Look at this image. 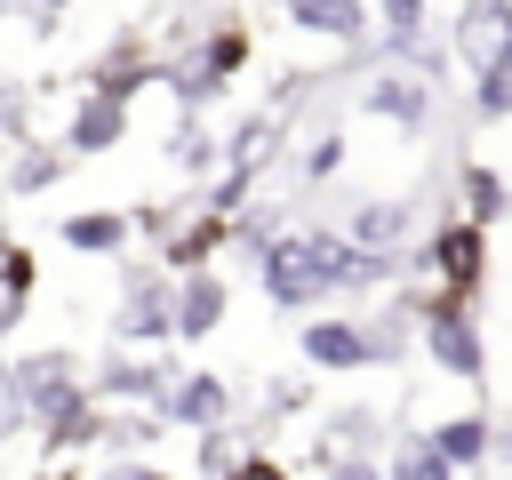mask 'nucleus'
Returning a JSON list of instances; mask_svg holds the SVG:
<instances>
[{
  "instance_id": "obj_18",
  "label": "nucleus",
  "mask_w": 512,
  "mask_h": 480,
  "mask_svg": "<svg viewBox=\"0 0 512 480\" xmlns=\"http://www.w3.org/2000/svg\"><path fill=\"white\" fill-rule=\"evenodd\" d=\"M456 208L464 216H480L488 232L512 216V184H504V168H488V160H456Z\"/></svg>"
},
{
  "instance_id": "obj_35",
  "label": "nucleus",
  "mask_w": 512,
  "mask_h": 480,
  "mask_svg": "<svg viewBox=\"0 0 512 480\" xmlns=\"http://www.w3.org/2000/svg\"><path fill=\"white\" fill-rule=\"evenodd\" d=\"M32 480H88V472H72V464H40Z\"/></svg>"
},
{
  "instance_id": "obj_33",
  "label": "nucleus",
  "mask_w": 512,
  "mask_h": 480,
  "mask_svg": "<svg viewBox=\"0 0 512 480\" xmlns=\"http://www.w3.org/2000/svg\"><path fill=\"white\" fill-rule=\"evenodd\" d=\"M320 480H384V456H328Z\"/></svg>"
},
{
  "instance_id": "obj_1",
  "label": "nucleus",
  "mask_w": 512,
  "mask_h": 480,
  "mask_svg": "<svg viewBox=\"0 0 512 480\" xmlns=\"http://www.w3.org/2000/svg\"><path fill=\"white\" fill-rule=\"evenodd\" d=\"M248 56H256L248 16H240V8H216V16L192 32V48H176V56H168L160 88L176 96V112H216V104L232 96V80L248 72Z\"/></svg>"
},
{
  "instance_id": "obj_38",
  "label": "nucleus",
  "mask_w": 512,
  "mask_h": 480,
  "mask_svg": "<svg viewBox=\"0 0 512 480\" xmlns=\"http://www.w3.org/2000/svg\"><path fill=\"white\" fill-rule=\"evenodd\" d=\"M456 8H464V0H456Z\"/></svg>"
},
{
  "instance_id": "obj_9",
  "label": "nucleus",
  "mask_w": 512,
  "mask_h": 480,
  "mask_svg": "<svg viewBox=\"0 0 512 480\" xmlns=\"http://www.w3.org/2000/svg\"><path fill=\"white\" fill-rule=\"evenodd\" d=\"M160 72H168V56H152V48H144V32L128 24V32H112V40L88 56V72H80V80H88L96 96H112V104H136L144 88H160Z\"/></svg>"
},
{
  "instance_id": "obj_21",
  "label": "nucleus",
  "mask_w": 512,
  "mask_h": 480,
  "mask_svg": "<svg viewBox=\"0 0 512 480\" xmlns=\"http://www.w3.org/2000/svg\"><path fill=\"white\" fill-rule=\"evenodd\" d=\"M328 456H384V424H376L368 408H336V416L320 424L312 464H328Z\"/></svg>"
},
{
  "instance_id": "obj_8",
  "label": "nucleus",
  "mask_w": 512,
  "mask_h": 480,
  "mask_svg": "<svg viewBox=\"0 0 512 480\" xmlns=\"http://www.w3.org/2000/svg\"><path fill=\"white\" fill-rule=\"evenodd\" d=\"M360 112L368 120H384V128H400L408 144L432 128V112H440V88L424 80V72H408V64H376L368 80H360Z\"/></svg>"
},
{
  "instance_id": "obj_36",
  "label": "nucleus",
  "mask_w": 512,
  "mask_h": 480,
  "mask_svg": "<svg viewBox=\"0 0 512 480\" xmlns=\"http://www.w3.org/2000/svg\"><path fill=\"white\" fill-rule=\"evenodd\" d=\"M8 200H16V192H8V144H0V216H8Z\"/></svg>"
},
{
  "instance_id": "obj_13",
  "label": "nucleus",
  "mask_w": 512,
  "mask_h": 480,
  "mask_svg": "<svg viewBox=\"0 0 512 480\" xmlns=\"http://www.w3.org/2000/svg\"><path fill=\"white\" fill-rule=\"evenodd\" d=\"M336 232H344V240H360V248H400V256H408V232H416V200H400V192H352Z\"/></svg>"
},
{
  "instance_id": "obj_28",
  "label": "nucleus",
  "mask_w": 512,
  "mask_h": 480,
  "mask_svg": "<svg viewBox=\"0 0 512 480\" xmlns=\"http://www.w3.org/2000/svg\"><path fill=\"white\" fill-rule=\"evenodd\" d=\"M432 24V0H376V32L384 40H408V32H424Z\"/></svg>"
},
{
  "instance_id": "obj_24",
  "label": "nucleus",
  "mask_w": 512,
  "mask_h": 480,
  "mask_svg": "<svg viewBox=\"0 0 512 480\" xmlns=\"http://www.w3.org/2000/svg\"><path fill=\"white\" fill-rule=\"evenodd\" d=\"M464 104H472V120H480V128H496V120H512V64H496V72H472V88H464Z\"/></svg>"
},
{
  "instance_id": "obj_12",
  "label": "nucleus",
  "mask_w": 512,
  "mask_h": 480,
  "mask_svg": "<svg viewBox=\"0 0 512 480\" xmlns=\"http://www.w3.org/2000/svg\"><path fill=\"white\" fill-rule=\"evenodd\" d=\"M288 32L328 40V48H368L376 40V0H280Z\"/></svg>"
},
{
  "instance_id": "obj_2",
  "label": "nucleus",
  "mask_w": 512,
  "mask_h": 480,
  "mask_svg": "<svg viewBox=\"0 0 512 480\" xmlns=\"http://www.w3.org/2000/svg\"><path fill=\"white\" fill-rule=\"evenodd\" d=\"M256 288H264V304H280V312H312V304H328V296H336L328 224H296V232H280V240L256 256Z\"/></svg>"
},
{
  "instance_id": "obj_3",
  "label": "nucleus",
  "mask_w": 512,
  "mask_h": 480,
  "mask_svg": "<svg viewBox=\"0 0 512 480\" xmlns=\"http://www.w3.org/2000/svg\"><path fill=\"white\" fill-rule=\"evenodd\" d=\"M408 304H416V344L432 352V368H448L456 384H488V336H480L472 304L448 296V288H424Z\"/></svg>"
},
{
  "instance_id": "obj_27",
  "label": "nucleus",
  "mask_w": 512,
  "mask_h": 480,
  "mask_svg": "<svg viewBox=\"0 0 512 480\" xmlns=\"http://www.w3.org/2000/svg\"><path fill=\"white\" fill-rule=\"evenodd\" d=\"M296 168H304V184H328V176L344 168V136H336V128H320V136L296 152Z\"/></svg>"
},
{
  "instance_id": "obj_32",
  "label": "nucleus",
  "mask_w": 512,
  "mask_h": 480,
  "mask_svg": "<svg viewBox=\"0 0 512 480\" xmlns=\"http://www.w3.org/2000/svg\"><path fill=\"white\" fill-rule=\"evenodd\" d=\"M224 480H296V464H280V456H264V448H248Z\"/></svg>"
},
{
  "instance_id": "obj_4",
  "label": "nucleus",
  "mask_w": 512,
  "mask_h": 480,
  "mask_svg": "<svg viewBox=\"0 0 512 480\" xmlns=\"http://www.w3.org/2000/svg\"><path fill=\"white\" fill-rule=\"evenodd\" d=\"M96 384H88V368H80V352H64V344H40V352H24L16 368H8V400L24 408V424L40 432V424H56L64 408H80Z\"/></svg>"
},
{
  "instance_id": "obj_40",
  "label": "nucleus",
  "mask_w": 512,
  "mask_h": 480,
  "mask_svg": "<svg viewBox=\"0 0 512 480\" xmlns=\"http://www.w3.org/2000/svg\"><path fill=\"white\" fill-rule=\"evenodd\" d=\"M272 8H280V0H272Z\"/></svg>"
},
{
  "instance_id": "obj_20",
  "label": "nucleus",
  "mask_w": 512,
  "mask_h": 480,
  "mask_svg": "<svg viewBox=\"0 0 512 480\" xmlns=\"http://www.w3.org/2000/svg\"><path fill=\"white\" fill-rule=\"evenodd\" d=\"M128 232H136V216H120V208H72L64 216V248H80V256H120Z\"/></svg>"
},
{
  "instance_id": "obj_22",
  "label": "nucleus",
  "mask_w": 512,
  "mask_h": 480,
  "mask_svg": "<svg viewBox=\"0 0 512 480\" xmlns=\"http://www.w3.org/2000/svg\"><path fill=\"white\" fill-rule=\"evenodd\" d=\"M168 160H176L184 176H216V168H224V128H208V112H184L176 136H168Z\"/></svg>"
},
{
  "instance_id": "obj_25",
  "label": "nucleus",
  "mask_w": 512,
  "mask_h": 480,
  "mask_svg": "<svg viewBox=\"0 0 512 480\" xmlns=\"http://www.w3.org/2000/svg\"><path fill=\"white\" fill-rule=\"evenodd\" d=\"M32 288H40V256L24 240H0V304H32Z\"/></svg>"
},
{
  "instance_id": "obj_17",
  "label": "nucleus",
  "mask_w": 512,
  "mask_h": 480,
  "mask_svg": "<svg viewBox=\"0 0 512 480\" xmlns=\"http://www.w3.org/2000/svg\"><path fill=\"white\" fill-rule=\"evenodd\" d=\"M432 432V448L456 464V472H488V456H496V424L480 416V408H464V416H440V424H424Z\"/></svg>"
},
{
  "instance_id": "obj_29",
  "label": "nucleus",
  "mask_w": 512,
  "mask_h": 480,
  "mask_svg": "<svg viewBox=\"0 0 512 480\" xmlns=\"http://www.w3.org/2000/svg\"><path fill=\"white\" fill-rule=\"evenodd\" d=\"M232 464H240V448H232V432H224V424H216V432H200V448H192V472H200V480H224Z\"/></svg>"
},
{
  "instance_id": "obj_23",
  "label": "nucleus",
  "mask_w": 512,
  "mask_h": 480,
  "mask_svg": "<svg viewBox=\"0 0 512 480\" xmlns=\"http://www.w3.org/2000/svg\"><path fill=\"white\" fill-rule=\"evenodd\" d=\"M160 432H168V408H136V416H112L104 408V448L112 456H144Z\"/></svg>"
},
{
  "instance_id": "obj_6",
  "label": "nucleus",
  "mask_w": 512,
  "mask_h": 480,
  "mask_svg": "<svg viewBox=\"0 0 512 480\" xmlns=\"http://www.w3.org/2000/svg\"><path fill=\"white\" fill-rule=\"evenodd\" d=\"M296 352H304V368H392L408 344H400V328H384V320H344V312H320V320H304V336H296Z\"/></svg>"
},
{
  "instance_id": "obj_31",
  "label": "nucleus",
  "mask_w": 512,
  "mask_h": 480,
  "mask_svg": "<svg viewBox=\"0 0 512 480\" xmlns=\"http://www.w3.org/2000/svg\"><path fill=\"white\" fill-rule=\"evenodd\" d=\"M96 480H176L168 464H152V456H104L96 464Z\"/></svg>"
},
{
  "instance_id": "obj_11",
  "label": "nucleus",
  "mask_w": 512,
  "mask_h": 480,
  "mask_svg": "<svg viewBox=\"0 0 512 480\" xmlns=\"http://www.w3.org/2000/svg\"><path fill=\"white\" fill-rule=\"evenodd\" d=\"M88 384H96V400H136V408H160V400L176 392V368H168L160 352H136V344H112V352H96V368H88Z\"/></svg>"
},
{
  "instance_id": "obj_39",
  "label": "nucleus",
  "mask_w": 512,
  "mask_h": 480,
  "mask_svg": "<svg viewBox=\"0 0 512 480\" xmlns=\"http://www.w3.org/2000/svg\"><path fill=\"white\" fill-rule=\"evenodd\" d=\"M464 480H472V472H464Z\"/></svg>"
},
{
  "instance_id": "obj_7",
  "label": "nucleus",
  "mask_w": 512,
  "mask_h": 480,
  "mask_svg": "<svg viewBox=\"0 0 512 480\" xmlns=\"http://www.w3.org/2000/svg\"><path fill=\"white\" fill-rule=\"evenodd\" d=\"M112 344H136V352H160V344H176V272H168V264H136V272L120 280Z\"/></svg>"
},
{
  "instance_id": "obj_14",
  "label": "nucleus",
  "mask_w": 512,
  "mask_h": 480,
  "mask_svg": "<svg viewBox=\"0 0 512 480\" xmlns=\"http://www.w3.org/2000/svg\"><path fill=\"white\" fill-rule=\"evenodd\" d=\"M224 312H232V280H224L216 264L176 272V344H208V336L224 328Z\"/></svg>"
},
{
  "instance_id": "obj_16",
  "label": "nucleus",
  "mask_w": 512,
  "mask_h": 480,
  "mask_svg": "<svg viewBox=\"0 0 512 480\" xmlns=\"http://www.w3.org/2000/svg\"><path fill=\"white\" fill-rule=\"evenodd\" d=\"M160 408H168V424H184V432H216V424H232V384H224L216 368H192V376H176V392H168Z\"/></svg>"
},
{
  "instance_id": "obj_10",
  "label": "nucleus",
  "mask_w": 512,
  "mask_h": 480,
  "mask_svg": "<svg viewBox=\"0 0 512 480\" xmlns=\"http://www.w3.org/2000/svg\"><path fill=\"white\" fill-rule=\"evenodd\" d=\"M448 48H456V72H496L512 64V0H464L448 16Z\"/></svg>"
},
{
  "instance_id": "obj_26",
  "label": "nucleus",
  "mask_w": 512,
  "mask_h": 480,
  "mask_svg": "<svg viewBox=\"0 0 512 480\" xmlns=\"http://www.w3.org/2000/svg\"><path fill=\"white\" fill-rule=\"evenodd\" d=\"M32 136V80L0 72V144H24Z\"/></svg>"
},
{
  "instance_id": "obj_19",
  "label": "nucleus",
  "mask_w": 512,
  "mask_h": 480,
  "mask_svg": "<svg viewBox=\"0 0 512 480\" xmlns=\"http://www.w3.org/2000/svg\"><path fill=\"white\" fill-rule=\"evenodd\" d=\"M64 168H72V152H64V144H40V136L8 144V192H16V200H24V192H56V184H64Z\"/></svg>"
},
{
  "instance_id": "obj_37",
  "label": "nucleus",
  "mask_w": 512,
  "mask_h": 480,
  "mask_svg": "<svg viewBox=\"0 0 512 480\" xmlns=\"http://www.w3.org/2000/svg\"><path fill=\"white\" fill-rule=\"evenodd\" d=\"M8 368H16V360H8V352H0V392H8Z\"/></svg>"
},
{
  "instance_id": "obj_15",
  "label": "nucleus",
  "mask_w": 512,
  "mask_h": 480,
  "mask_svg": "<svg viewBox=\"0 0 512 480\" xmlns=\"http://www.w3.org/2000/svg\"><path fill=\"white\" fill-rule=\"evenodd\" d=\"M120 144H128V104L80 88V104H72V120H64V152H72V160H104V152H120Z\"/></svg>"
},
{
  "instance_id": "obj_34",
  "label": "nucleus",
  "mask_w": 512,
  "mask_h": 480,
  "mask_svg": "<svg viewBox=\"0 0 512 480\" xmlns=\"http://www.w3.org/2000/svg\"><path fill=\"white\" fill-rule=\"evenodd\" d=\"M64 8H72V0H32V32H56V24H64Z\"/></svg>"
},
{
  "instance_id": "obj_5",
  "label": "nucleus",
  "mask_w": 512,
  "mask_h": 480,
  "mask_svg": "<svg viewBox=\"0 0 512 480\" xmlns=\"http://www.w3.org/2000/svg\"><path fill=\"white\" fill-rule=\"evenodd\" d=\"M416 272H432V288L480 304V288H488V224L464 216V208L440 216V224L424 232V248H416Z\"/></svg>"
},
{
  "instance_id": "obj_30",
  "label": "nucleus",
  "mask_w": 512,
  "mask_h": 480,
  "mask_svg": "<svg viewBox=\"0 0 512 480\" xmlns=\"http://www.w3.org/2000/svg\"><path fill=\"white\" fill-rule=\"evenodd\" d=\"M320 392H312V376H272V392H264V416H304Z\"/></svg>"
}]
</instances>
